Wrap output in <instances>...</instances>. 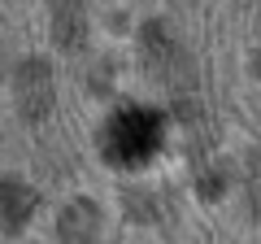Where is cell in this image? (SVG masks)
<instances>
[{
    "mask_svg": "<svg viewBox=\"0 0 261 244\" xmlns=\"http://www.w3.org/2000/svg\"><path fill=\"white\" fill-rule=\"evenodd\" d=\"M157 149H161V113L157 109L130 105V109H118L105 122L100 153L113 166H144V161L157 157Z\"/></svg>",
    "mask_w": 261,
    "mask_h": 244,
    "instance_id": "obj_1",
    "label": "cell"
}]
</instances>
